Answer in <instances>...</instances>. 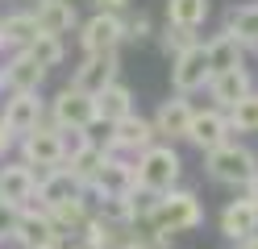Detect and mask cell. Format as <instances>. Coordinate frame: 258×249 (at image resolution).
Wrapping results in <instances>:
<instances>
[{"mask_svg": "<svg viewBox=\"0 0 258 249\" xmlns=\"http://www.w3.org/2000/svg\"><path fill=\"white\" fill-rule=\"evenodd\" d=\"M29 54H34V62H38V66L54 71V66H62V58H67V46H62V38L38 33V38H34V46H29Z\"/></svg>", "mask_w": 258, "mask_h": 249, "instance_id": "obj_30", "label": "cell"}, {"mask_svg": "<svg viewBox=\"0 0 258 249\" xmlns=\"http://www.w3.org/2000/svg\"><path fill=\"white\" fill-rule=\"evenodd\" d=\"M46 121H50L54 129H96V104L92 96L75 92L71 83L67 88H58L50 100H46Z\"/></svg>", "mask_w": 258, "mask_h": 249, "instance_id": "obj_4", "label": "cell"}, {"mask_svg": "<svg viewBox=\"0 0 258 249\" xmlns=\"http://www.w3.org/2000/svg\"><path fill=\"white\" fill-rule=\"evenodd\" d=\"M38 125H46V100L42 96H9L5 100V108H0V129H5L13 141L29 137Z\"/></svg>", "mask_w": 258, "mask_h": 249, "instance_id": "obj_10", "label": "cell"}, {"mask_svg": "<svg viewBox=\"0 0 258 249\" xmlns=\"http://www.w3.org/2000/svg\"><path fill=\"white\" fill-rule=\"evenodd\" d=\"M0 92H5V75H0Z\"/></svg>", "mask_w": 258, "mask_h": 249, "instance_id": "obj_40", "label": "cell"}, {"mask_svg": "<svg viewBox=\"0 0 258 249\" xmlns=\"http://www.w3.org/2000/svg\"><path fill=\"white\" fill-rule=\"evenodd\" d=\"M237 249H258V237H250V241H241Z\"/></svg>", "mask_w": 258, "mask_h": 249, "instance_id": "obj_38", "label": "cell"}, {"mask_svg": "<svg viewBox=\"0 0 258 249\" xmlns=\"http://www.w3.org/2000/svg\"><path fill=\"white\" fill-rule=\"evenodd\" d=\"M213 83V66H208V54H204V42L183 50L179 58H171V92L175 96H196V92H208Z\"/></svg>", "mask_w": 258, "mask_h": 249, "instance_id": "obj_7", "label": "cell"}, {"mask_svg": "<svg viewBox=\"0 0 258 249\" xmlns=\"http://www.w3.org/2000/svg\"><path fill=\"white\" fill-rule=\"evenodd\" d=\"M142 38H154V21H150V13H129L125 17V42H142Z\"/></svg>", "mask_w": 258, "mask_h": 249, "instance_id": "obj_33", "label": "cell"}, {"mask_svg": "<svg viewBox=\"0 0 258 249\" xmlns=\"http://www.w3.org/2000/svg\"><path fill=\"white\" fill-rule=\"evenodd\" d=\"M50 220L58 224V232H62V237H71V232H84V228H88V220H92L88 195H75V199H67V204L50 208Z\"/></svg>", "mask_w": 258, "mask_h": 249, "instance_id": "obj_26", "label": "cell"}, {"mask_svg": "<svg viewBox=\"0 0 258 249\" xmlns=\"http://www.w3.org/2000/svg\"><path fill=\"white\" fill-rule=\"evenodd\" d=\"M92 104H96V125H104V129L138 112V108H134V88H129L125 79L108 83V88H104L100 96H92Z\"/></svg>", "mask_w": 258, "mask_h": 249, "instance_id": "obj_20", "label": "cell"}, {"mask_svg": "<svg viewBox=\"0 0 258 249\" xmlns=\"http://www.w3.org/2000/svg\"><path fill=\"white\" fill-rule=\"evenodd\" d=\"M96 13H108V17H125V13H129V0H96Z\"/></svg>", "mask_w": 258, "mask_h": 249, "instance_id": "obj_35", "label": "cell"}, {"mask_svg": "<svg viewBox=\"0 0 258 249\" xmlns=\"http://www.w3.org/2000/svg\"><path fill=\"white\" fill-rule=\"evenodd\" d=\"M117 79H121V58L117 54H84V62L71 75V88L84 92V96H100Z\"/></svg>", "mask_w": 258, "mask_h": 249, "instance_id": "obj_12", "label": "cell"}, {"mask_svg": "<svg viewBox=\"0 0 258 249\" xmlns=\"http://www.w3.org/2000/svg\"><path fill=\"white\" fill-rule=\"evenodd\" d=\"M191 112H196V104H191L187 96H167V100H158V108L150 116V125H154V137L158 141H187V125H191Z\"/></svg>", "mask_w": 258, "mask_h": 249, "instance_id": "obj_11", "label": "cell"}, {"mask_svg": "<svg viewBox=\"0 0 258 249\" xmlns=\"http://www.w3.org/2000/svg\"><path fill=\"white\" fill-rule=\"evenodd\" d=\"M34 199H38V171H29L25 162H0V204L21 212Z\"/></svg>", "mask_w": 258, "mask_h": 249, "instance_id": "obj_14", "label": "cell"}, {"mask_svg": "<svg viewBox=\"0 0 258 249\" xmlns=\"http://www.w3.org/2000/svg\"><path fill=\"white\" fill-rule=\"evenodd\" d=\"M67 237L50 220V212H42L38 204H29L17 212V228H13V249H62Z\"/></svg>", "mask_w": 258, "mask_h": 249, "instance_id": "obj_5", "label": "cell"}, {"mask_svg": "<svg viewBox=\"0 0 258 249\" xmlns=\"http://www.w3.org/2000/svg\"><path fill=\"white\" fill-rule=\"evenodd\" d=\"M13 228H17V208L0 204V245H13Z\"/></svg>", "mask_w": 258, "mask_h": 249, "instance_id": "obj_34", "label": "cell"}, {"mask_svg": "<svg viewBox=\"0 0 258 249\" xmlns=\"http://www.w3.org/2000/svg\"><path fill=\"white\" fill-rule=\"evenodd\" d=\"M0 50H5V29H0Z\"/></svg>", "mask_w": 258, "mask_h": 249, "instance_id": "obj_39", "label": "cell"}, {"mask_svg": "<svg viewBox=\"0 0 258 249\" xmlns=\"http://www.w3.org/2000/svg\"><path fill=\"white\" fill-rule=\"evenodd\" d=\"M204 171H208L213 183H221V187L246 191L250 179L258 175V154L250 145H241V141H225V145L213 149V154H204Z\"/></svg>", "mask_w": 258, "mask_h": 249, "instance_id": "obj_3", "label": "cell"}, {"mask_svg": "<svg viewBox=\"0 0 258 249\" xmlns=\"http://www.w3.org/2000/svg\"><path fill=\"white\" fill-rule=\"evenodd\" d=\"M0 29H5V46L17 54V50H29L38 38V21L29 9H17V13H5L0 17Z\"/></svg>", "mask_w": 258, "mask_h": 249, "instance_id": "obj_23", "label": "cell"}, {"mask_svg": "<svg viewBox=\"0 0 258 249\" xmlns=\"http://www.w3.org/2000/svg\"><path fill=\"white\" fill-rule=\"evenodd\" d=\"M254 54H258V46H254Z\"/></svg>", "mask_w": 258, "mask_h": 249, "instance_id": "obj_41", "label": "cell"}, {"mask_svg": "<svg viewBox=\"0 0 258 249\" xmlns=\"http://www.w3.org/2000/svg\"><path fill=\"white\" fill-rule=\"evenodd\" d=\"M34 21H38V33H50V38H62V33L79 29V9L75 0H34Z\"/></svg>", "mask_w": 258, "mask_h": 249, "instance_id": "obj_18", "label": "cell"}, {"mask_svg": "<svg viewBox=\"0 0 258 249\" xmlns=\"http://www.w3.org/2000/svg\"><path fill=\"white\" fill-rule=\"evenodd\" d=\"M241 195H246V199H250V204H258V175L250 179V187H246V191H241Z\"/></svg>", "mask_w": 258, "mask_h": 249, "instance_id": "obj_36", "label": "cell"}, {"mask_svg": "<svg viewBox=\"0 0 258 249\" xmlns=\"http://www.w3.org/2000/svg\"><path fill=\"white\" fill-rule=\"evenodd\" d=\"M213 13V0H167V25L175 29H200Z\"/></svg>", "mask_w": 258, "mask_h": 249, "instance_id": "obj_25", "label": "cell"}, {"mask_svg": "<svg viewBox=\"0 0 258 249\" xmlns=\"http://www.w3.org/2000/svg\"><path fill=\"white\" fill-rule=\"evenodd\" d=\"M138 191V171H134V158H121V154H108L96 183L88 187L92 199H104V195H134Z\"/></svg>", "mask_w": 258, "mask_h": 249, "instance_id": "obj_15", "label": "cell"}, {"mask_svg": "<svg viewBox=\"0 0 258 249\" xmlns=\"http://www.w3.org/2000/svg\"><path fill=\"white\" fill-rule=\"evenodd\" d=\"M204 224V204H200V195L196 191H187V187H175L167 195H158V204H154V216H150V232L154 237H179V232H191V228H200Z\"/></svg>", "mask_w": 258, "mask_h": 249, "instance_id": "obj_1", "label": "cell"}, {"mask_svg": "<svg viewBox=\"0 0 258 249\" xmlns=\"http://www.w3.org/2000/svg\"><path fill=\"white\" fill-rule=\"evenodd\" d=\"M154 141H158L154 137V125H150V116H142V112L125 116V121H117V125H108V133H104V149H108V154H121V158L146 154Z\"/></svg>", "mask_w": 258, "mask_h": 249, "instance_id": "obj_6", "label": "cell"}, {"mask_svg": "<svg viewBox=\"0 0 258 249\" xmlns=\"http://www.w3.org/2000/svg\"><path fill=\"white\" fill-rule=\"evenodd\" d=\"M75 195H88V191L79 187V179L67 171V166L38 175V199H34V204H38L42 212H50V208H58V204H67V199H75Z\"/></svg>", "mask_w": 258, "mask_h": 249, "instance_id": "obj_19", "label": "cell"}, {"mask_svg": "<svg viewBox=\"0 0 258 249\" xmlns=\"http://www.w3.org/2000/svg\"><path fill=\"white\" fill-rule=\"evenodd\" d=\"M225 33H233L246 50H254L258 46V0H250V5H233L229 13H225Z\"/></svg>", "mask_w": 258, "mask_h": 249, "instance_id": "obj_24", "label": "cell"}, {"mask_svg": "<svg viewBox=\"0 0 258 249\" xmlns=\"http://www.w3.org/2000/svg\"><path fill=\"white\" fill-rule=\"evenodd\" d=\"M58 141H62V166H67L75 154H84V149L96 141V133H88V129H58Z\"/></svg>", "mask_w": 258, "mask_h": 249, "instance_id": "obj_32", "label": "cell"}, {"mask_svg": "<svg viewBox=\"0 0 258 249\" xmlns=\"http://www.w3.org/2000/svg\"><path fill=\"white\" fill-rule=\"evenodd\" d=\"M21 145V162L29 166V171H38V175H46V171H58L62 166V141H58V129L46 121V125H38L29 137H21L17 141Z\"/></svg>", "mask_w": 258, "mask_h": 249, "instance_id": "obj_9", "label": "cell"}, {"mask_svg": "<svg viewBox=\"0 0 258 249\" xmlns=\"http://www.w3.org/2000/svg\"><path fill=\"white\" fill-rule=\"evenodd\" d=\"M225 116H229V129L233 133H258V88L241 100V104H233Z\"/></svg>", "mask_w": 258, "mask_h": 249, "instance_id": "obj_31", "label": "cell"}, {"mask_svg": "<svg viewBox=\"0 0 258 249\" xmlns=\"http://www.w3.org/2000/svg\"><path fill=\"white\" fill-rule=\"evenodd\" d=\"M9 149H13V137H9L5 129H0V162H5V154H9Z\"/></svg>", "mask_w": 258, "mask_h": 249, "instance_id": "obj_37", "label": "cell"}, {"mask_svg": "<svg viewBox=\"0 0 258 249\" xmlns=\"http://www.w3.org/2000/svg\"><path fill=\"white\" fill-rule=\"evenodd\" d=\"M125 42V17L92 13L88 21H79V46L84 54H117Z\"/></svg>", "mask_w": 258, "mask_h": 249, "instance_id": "obj_8", "label": "cell"}, {"mask_svg": "<svg viewBox=\"0 0 258 249\" xmlns=\"http://www.w3.org/2000/svg\"><path fill=\"white\" fill-rule=\"evenodd\" d=\"M134 171H138V191H150V195H167L179 187V175H183V158L179 149L167 145V141H154L146 154L134 158Z\"/></svg>", "mask_w": 258, "mask_h": 249, "instance_id": "obj_2", "label": "cell"}, {"mask_svg": "<svg viewBox=\"0 0 258 249\" xmlns=\"http://www.w3.org/2000/svg\"><path fill=\"white\" fill-rule=\"evenodd\" d=\"M92 216L104 224H134V204H129V195H104V199H96Z\"/></svg>", "mask_w": 258, "mask_h": 249, "instance_id": "obj_28", "label": "cell"}, {"mask_svg": "<svg viewBox=\"0 0 258 249\" xmlns=\"http://www.w3.org/2000/svg\"><path fill=\"white\" fill-rule=\"evenodd\" d=\"M200 46V33L196 29H175V25H163L158 29V50H163L167 58H179L183 50Z\"/></svg>", "mask_w": 258, "mask_h": 249, "instance_id": "obj_29", "label": "cell"}, {"mask_svg": "<svg viewBox=\"0 0 258 249\" xmlns=\"http://www.w3.org/2000/svg\"><path fill=\"white\" fill-rule=\"evenodd\" d=\"M187 141L196 145V149H204V154H213L217 145H225V141H233V129H229V116H225L221 108H196L191 112V125H187Z\"/></svg>", "mask_w": 258, "mask_h": 249, "instance_id": "obj_13", "label": "cell"}, {"mask_svg": "<svg viewBox=\"0 0 258 249\" xmlns=\"http://www.w3.org/2000/svg\"><path fill=\"white\" fill-rule=\"evenodd\" d=\"M204 54H208V66H213V75H225V71H241L246 66V54L250 50L241 46L233 33H213V38L204 42Z\"/></svg>", "mask_w": 258, "mask_h": 249, "instance_id": "obj_22", "label": "cell"}, {"mask_svg": "<svg viewBox=\"0 0 258 249\" xmlns=\"http://www.w3.org/2000/svg\"><path fill=\"white\" fill-rule=\"evenodd\" d=\"M250 92H254V79H250L246 66H241V71L213 75V83H208V100H213V108H221V112H229L233 104H241Z\"/></svg>", "mask_w": 258, "mask_h": 249, "instance_id": "obj_21", "label": "cell"}, {"mask_svg": "<svg viewBox=\"0 0 258 249\" xmlns=\"http://www.w3.org/2000/svg\"><path fill=\"white\" fill-rule=\"evenodd\" d=\"M104 158H108V149H104V141L100 137H96L88 149H84V154H75L71 162H67V171L79 179V187H92V183H96V175H100V166H104Z\"/></svg>", "mask_w": 258, "mask_h": 249, "instance_id": "obj_27", "label": "cell"}, {"mask_svg": "<svg viewBox=\"0 0 258 249\" xmlns=\"http://www.w3.org/2000/svg\"><path fill=\"white\" fill-rule=\"evenodd\" d=\"M217 228H221V237L233 241V245L258 237V204H250L246 195L229 199V204L221 208V216H217Z\"/></svg>", "mask_w": 258, "mask_h": 249, "instance_id": "obj_17", "label": "cell"}, {"mask_svg": "<svg viewBox=\"0 0 258 249\" xmlns=\"http://www.w3.org/2000/svg\"><path fill=\"white\" fill-rule=\"evenodd\" d=\"M0 75H5V92H9V96H38L50 71H46V66H38L29 50H17V54L0 66Z\"/></svg>", "mask_w": 258, "mask_h": 249, "instance_id": "obj_16", "label": "cell"}]
</instances>
